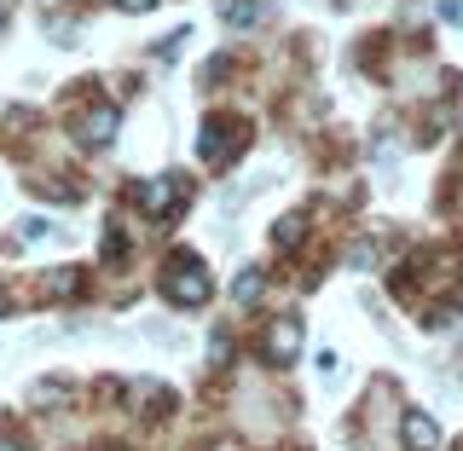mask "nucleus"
<instances>
[{
    "label": "nucleus",
    "mask_w": 463,
    "mask_h": 451,
    "mask_svg": "<svg viewBox=\"0 0 463 451\" xmlns=\"http://www.w3.org/2000/svg\"><path fill=\"white\" fill-rule=\"evenodd\" d=\"M163 296L174 301V307H203V301L214 296V284H209V272H203V260H197V255H174V260H168V272H163Z\"/></svg>",
    "instance_id": "1"
},
{
    "label": "nucleus",
    "mask_w": 463,
    "mask_h": 451,
    "mask_svg": "<svg viewBox=\"0 0 463 451\" xmlns=\"http://www.w3.org/2000/svg\"><path fill=\"white\" fill-rule=\"evenodd\" d=\"M243 139H250V134H243V122H232V116H209V122H203V134H197V156L221 168L226 156L243 151Z\"/></svg>",
    "instance_id": "2"
},
{
    "label": "nucleus",
    "mask_w": 463,
    "mask_h": 451,
    "mask_svg": "<svg viewBox=\"0 0 463 451\" xmlns=\"http://www.w3.org/2000/svg\"><path fill=\"white\" fill-rule=\"evenodd\" d=\"M116 122H122V116H116V105H105V99H99V105H87V110L76 116V127H70V134H76V145H87V151H105V145L116 139Z\"/></svg>",
    "instance_id": "3"
},
{
    "label": "nucleus",
    "mask_w": 463,
    "mask_h": 451,
    "mask_svg": "<svg viewBox=\"0 0 463 451\" xmlns=\"http://www.w3.org/2000/svg\"><path fill=\"white\" fill-rule=\"evenodd\" d=\"M134 197H139V209L151 214V221H168V214L185 202V180H180V174H163V180H145Z\"/></svg>",
    "instance_id": "4"
},
{
    "label": "nucleus",
    "mask_w": 463,
    "mask_h": 451,
    "mask_svg": "<svg viewBox=\"0 0 463 451\" xmlns=\"http://www.w3.org/2000/svg\"><path fill=\"white\" fill-rule=\"evenodd\" d=\"M296 353H301V318L279 313L267 324V359H272V365H296Z\"/></svg>",
    "instance_id": "5"
},
{
    "label": "nucleus",
    "mask_w": 463,
    "mask_h": 451,
    "mask_svg": "<svg viewBox=\"0 0 463 451\" xmlns=\"http://www.w3.org/2000/svg\"><path fill=\"white\" fill-rule=\"evenodd\" d=\"M400 440H405V451H440V428H434V417H423V411H405Z\"/></svg>",
    "instance_id": "6"
},
{
    "label": "nucleus",
    "mask_w": 463,
    "mask_h": 451,
    "mask_svg": "<svg viewBox=\"0 0 463 451\" xmlns=\"http://www.w3.org/2000/svg\"><path fill=\"white\" fill-rule=\"evenodd\" d=\"M70 296H81V267H58L41 278V301H70Z\"/></svg>",
    "instance_id": "7"
},
{
    "label": "nucleus",
    "mask_w": 463,
    "mask_h": 451,
    "mask_svg": "<svg viewBox=\"0 0 463 451\" xmlns=\"http://www.w3.org/2000/svg\"><path fill=\"white\" fill-rule=\"evenodd\" d=\"M301 238H307V214H284V221L272 226V243H279V249H296Z\"/></svg>",
    "instance_id": "8"
},
{
    "label": "nucleus",
    "mask_w": 463,
    "mask_h": 451,
    "mask_svg": "<svg viewBox=\"0 0 463 451\" xmlns=\"http://www.w3.org/2000/svg\"><path fill=\"white\" fill-rule=\"evenodd\" d=\"M221 18H226L232 29H250V23H260V0H226Z\"/></svg>",
    "instance_id": "9"
},
{
    "label": "nucleus",
    "mask_w": 463,
    "mask_h": 451,
    "mask_svg": "<svg viewBox=\"0 0 463 451\" xmlns=\"http://www.w3.org/2000/svg\"><path fill=\"white\" fill-rule=\"evenodd\" d=\"M260 284H267V272H260V267H250V272H238L232 296H238V301H255V296H260Z\"/></svg>",
    "instance_id": "10"
},
{
    "label": "nucleus",
    "mask_w": 463,
    "mask_h": 451,
    "mask_svg": "<svg viewBox=\"0 0 463 451\" xmlns=\"http://www.w3.org/2000/svg\"><path fill=\"white\" fill-rule=\"evenodd\" d=\"M47 231H52V226L41 221V214H29V221L18 226V238H24V243H35V238H47Z\"/></svg>",
    "instance_id": "11"
},
{
    "label": "nucleus",
    "mask_w": 463,
    "mask_h": 451,
    "mask_svg": "<svg viewBox=\"0 0 463 451\" xmlns=\"http://www.w3.org/2000/svg\"><path fill=\"white\" fill-rule=\"evenodd\" d=\"M371 260H376V243H359V249H354V267L371 272Z\"/></svg>",
    "instance_id": "12"
},
{
    "label": "nucleus",
    "mask_w": 463,
    "mask_h": 451,
    "mask_svg": "<svg viewBox=\"0 0 463 451\" xmlns=\"http://www.w3.org/2000/svg\"><path fill=\"white\" fill-rule=\"evenodd\" d=\"M116 6H122V12H151L156 0H116Z\"/></svg>",
    "instance_id": "13"
},
{
    "label": "nucleus",
    "mask_w": 463,
    "mask_h": 451,
    "mask_svg": "<svg viewBox=\"0 0 463 451\" xmlns=\"http://www.w3.org/2000/svg\"><path fill=\"white\" fill-rule=\"evenodd\" d=\"M0 451H29V446L18 440V434H0Z\"/></svg>",
    "instance_id": "14"
},
{
    "label": "nucleus",
    "mask_w": 463,
    "mask_h": 451,
    "mask_svg": "<svg viewBox=\"0 0 463 451\" xmlns=\"http://www.w3.org/2000/svg\"><path fill=\"white\" fill-rule=\"evenodd\" d=\"M12 313V296H6V289H0V318H6Z\"/></svg>",
    "instance_id": "15"
},
{
    "label": "nucleus",
    "mask_w": 463,
    "mask_h": 451,
    "mask_svg": "<svg viewBox=\"0 0 463 451\" xmlns=\"http://www.w3.org/2000/svg\"><path fill=\"white\" fill-rule=\"evenodd\" d=\"M0 23H6V6H0Z\"/></svg>",
    "instance_id": "16"
}]
</instances>
